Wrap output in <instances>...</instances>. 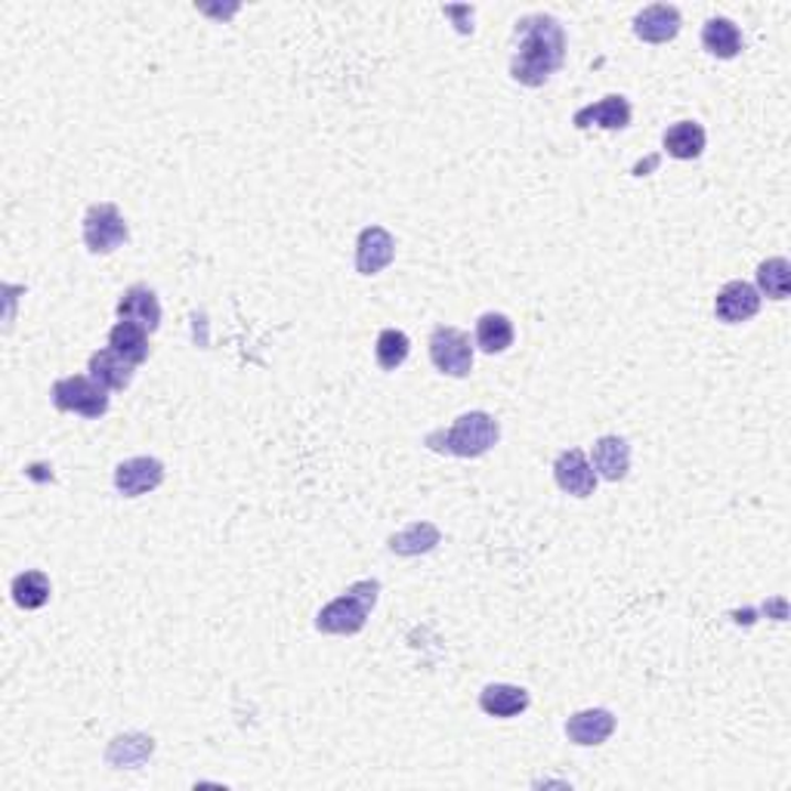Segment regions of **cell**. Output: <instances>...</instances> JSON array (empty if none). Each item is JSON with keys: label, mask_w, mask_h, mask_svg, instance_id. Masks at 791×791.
Returning <instances> with one entry per match:
<instances>
[{"label": "cell", "mask_w": 791, "mask_h": 791, "mask_svg": "<svg viewBox=\"0 0 791 791\" xmlns=\"http://www.w3.org/2000/svg\"><path fill=\"white\" fill-rule=\"evenodd\" d=\"M514 59L510 75L523 87H541L563 65L565 59V32L563 25L548 13L523 17L514 29Z\"/></svg>", "instance_id": "cell-1"}, {"label": "cell", "mask_w": 791, "mask_h": 791, "mask_svg": "<svg viewBox=\"0 0 791 791\" xmlns=\"http://www.w3.org/2000/svg\"><path fill=\"white\" fill-rule=\"evenodd\" d=\"M501 437L498 420L492 418L488 411H470L454 420L449 430H433L427 433V446L433 452H449L458 458H480L485 454Z\"/></svg>", "instance_id": "cell-2"}, {"label": "cell", "mask_w": 791, "mask_h": 791, "mask_svg": "<svg viewBox=\"0 0 791 791\" xmlns=\"http://www.w3.org/2000/svg\"><path fill=\"white\" fill-rule=\"evenodd\" d=\"M377 594H381V584L372 582V579L355 582L343 597L331 600L322 613L316 615V628L322 634H359L369 622Z\"/></svg>", "instance_id": "cell-3"}, {"label": "cell", "mask_w": 791, "mask_h": 791, "mask_svg": "<svg viewBox=\"0 0 791 791\" xmlns=\"http://www.w3.org/2000/svg\"><path fill=\"white\" fill-rule=\"evenodd\" d=\"M53 405L59 411H75L81 418L97 420L109 411V389L97 384L90 374H68V377H59L53 389Z\"/></svg>", "instance_id": "cell-4"}, {"label": "cell", "mask_w": 791, "mask_h": 791, "mask_svg": "<svg viewBox=\"0 0 791 791\" xmlns=\"http://www.w3.org/2000/svg\"><path fill=\"white\" fill-rule=\"evenodd\" d=\"M430 359L439 372L449 377H468L473 372V347H470V334L461 328H449L439 325L430 334Z\"/></svg>", "instance_id": "cell-5"}, {"label": "cell", "mask_w": 791, "mask_h": 791, "mask_svg": "<svg viewBox=\"0 0 791 791\" xmlns=\"http://www.w3.org/2000/svg\"><path fill=\"white\" fill-rule=\"evenodd\" d=\"M128 223L114 205H94L84 213V244L94 254H112L128 242Z\"/></svg>", "instance_id": "cell-6"}, {"label": "cell", "mask_w": 791, "mask_h": 791, "mask_svg": "<svg viewBox=\"0 0 791 791\" xmlns=\"http://www.w3.org/2000/svg\"><path fill=\"white\" fill-rule=\"evenodd\" d=\"M164 483V464L158 458H130L114 468V488L124 498H140Z\"/></svg>", "instance_id": "cell-7"}, {"label": "cell", "mask_w": 791, "mask_h": 791, "mask_svg": "<svg viewBox=\"0 0 791 791\" xmlns=\"http://www.w3.org/2000/svg\"><path fill=\"white\" fill-rule=\"evenodd\" d=\"M553 480H557V485L563 488L565 495H575V498H587L597 488V473H594L582 449L560 452V458L553 461Z\"/></svg>", "instance_id": "cell-8"}, {"label": "cell", "mask_w": 791, "mask_h": 791, "mask_svg": "<svg viewBox=\"0 0 791 791\" xmlns=\"http://www.w3.org/2000/svg\"><path fill=\"white\" fill-rule=\"evenodd\" d=\"M396 257V239L384 227H365L355 242V270L362 275H377Z\"/></svg>", "instance_id": "cell-9"}, {"label": "cell", "mask_w": 791, "mask_h": 791, "mask_svg": "<svg viewBox=\"0 0 791 791\" xmlns=\"http://www.w3.org/2000/svg\"><path fill=\"white\" fill-rule=\"evenodd\" d=\"M760 309V294L755 285H748V282H727L717 297H714V316L721 319V322L727 325H739V322H748V319H755Z\"/></svg>", "instance_id": "cell-10"}, {"label": "cell", "mask_w": 791, "mask_h": 791, "mask_svg": "<svg viewBox=\"0 0 791 791\" xmlns=\"http://www.w3.org/2000/svg\"><path fill=\"white\" fill-rule=\"evenodd\" d=\"M680 25H683V19H680V10L678 7H671V3H652V7H646L637 13L634 19V34L646 41V44H668V41H674L680 34Z\"/></svg>", "instance_id": "cell-11"}, {"label": "cell", "mask_w": 791, "mask_h": 791, "mask_svg": "<svg viewBox=\"0 0 791 791\" xmlns=\"http://www.w3.org/2000/svg\"><path fill=\"white\" fill-rule=\"evenodd\" d=\"M613 733H615V714L606 708H584L565 721V736H569V743L584 745V748L603 745Z\"/></svg>", "instance_id": "cell-12"}, {"label": "cell", "mask_w": 791, "mask_h": 791, "mask_svg": "<svg viewBox=\"0 0 791 791\" xmlns=\"http://www.w3.org/2000/svg\"><path fill=\"white\" fill-rule=\"evenodd\" d=\"M118 319L143 325L149 334H152V331H158V325H162V304H158V297H155L152 288L133 285V288H128V292L121 294V300H118Z\"/></svg>", "instance_id": "cell-13"}, {"label": "cell", "mask_w": 791, "mask_h": 791, "mask_svg": "<svg viewBox=\"0 0 791 791\" xmlns=\"http://www.w3.org/2000/svg\"><path fill=\"white\" fill-rule=\"evenodd\" d=\"M572 124L579 130L603 128V130H625L630 124V102L625 97H603L594 106H584L575 112Z\"/></svg>", "instance_id": "cell-14"}, {"label": "cell", "mask_w": 791, "mask_h": 791, "mask_svg": "<svg viewBox=\"0 0 791 791\" xmlns=\"http://www.w3.org/2000/svg\"><path fill=\"white\" fill-rule=\"evenodd\" d=\"M594 473L609 480V483H618L625 480L630 470V446L628 439L622 437H603L594 442Z\"/></svg>", "instance_id": "cell-15"}, {"label": "cell", "mask_w": 791, "mask_h": 791, "mask_svg": "<svg viewBox=\"0 0 791 791\" xmlns=\"http://www.w3.org/2000/svg\"><path fill=\"white\" fill-rule=\"evenodd\" d=\"M664 152L678 162H693L705 152V128L699 121H678L664 130L662 136Z\"/></svg>", "instance_id": "cell-16"}, {"label": "cell", "mask_w": 791, "mask_h": 791, "mask_svg": "<svg viewBox=\"0 0 791 791\" xmlns=\"http://www.w3.org/2000/svg\"><path fill=\"white\" fill-rule=\"evenodd\" d=\"M480 708L488 717H517L529 708V693L514 683H488L480 693Z\"/></svg>", "instance_id": "cell-17"}, {"label": "cell", "mask_w": 791, "mask_h": 791, "mask_svg": "<svg viewBox=\"0 0 791 791\" xmlns=\"http://www.w3.org/2000/svg\"><path fill=\"white\" fill-rule=\"evenodd\" d=\"M702 47L708 50L711 56H717V59H736L745 47L743 32L736 29L733 19L714 17L702 29Z\"/></svg>", "instance_id": "cell-18"}, {"label": "cell", "mask_w": 791, "mask_h": 791, "mask_svg": "<svg viewBox=\"0 0 791 791\" xmlns=\"http://www.w3.org/2000/svg\"><path fill=\"white\" fill-rule=\"evenodd\" d=\"M133 369H136V365H130L128 359L114 353L112 347H109V350H97V353L90 355V365H87L90 377H94L97 384H102L106 389L130 387Z\"/></svg>", "instance_id": "cell-19"}, {"label": "cell", "mask_w": 791, "mask_h": 791, "mask_svg": "<svg viewBox=\"0 0 791 791\" xmlns=\"http://www.w3.org/2000/svg\"><path fill=\"white\" fill-rule=\"evenodd\" d=\"M109 347L114 353L124 355L130 365H143L149 359V331L136 322H121L109 331Z\"/></svg>", "instance_id": "cell-20"}, {"label": "cell", "mask_w": 791, "mask_h": 791, "mask_svg": "<svg viewBox=\"0 0 791 791\" xmlns=\"http://www.w3.org/2000/svg\"><path fill=\"white\" fill-rule=\"evenodd\" d=\"M514 343V322L504 312H485L476 322V347L488 355L510 350Z\"/></svg>", "instance_id": "cell-21"}, {"label": "cell", "mask_w": 791, "mask_h": 791, "mask_svg": "<svg viewBox=\"0 0 791 791\" xmlns=\"http://www.w3.org/2000/svg\"><path fill=\"white\" fill-rule=\"evenodd\" d=\"M152 751H155V739L152 736H143V733H130V736H118L112 739L109 745V751H106V760L112 763V767H140V763H146L152 758Z\"/></svg>", "instance_id": "cell-22"}, {"label": "cell", "mask_w": 791, "mask_h": 791, "mask_svg": "<svg viewBox=\"0 0 791 791\" xmlns=\"http://www.w3.org/2000/svg\"><path fill=\"white\" fill-rule=\"evenodd\" d=\"M439 538H442V532L433 523H411V526H405L403 532L389 538V550L399 553V557H418V553L437 548Z\"/></svg>", "instance_id": "cell-23"}, {"label": "cell", "mask_w": 791, "mask_h": 791, "mask_svg": "<svg viewBox=\"0 0 791 791\" xmlns=\"http://www.w3.org/2000/svg\"><path fill=\"white\" fill-rule=\"evenodd\" d=\"M10 594L17 600L19 609H41L50 600V579L41 569H29V572L13 579Z\"/></svg>", "instance_id": "cell-24"}, {"label": "cell", "mask_w": 791, "mask_h": 791, "mask_svg": "<svg viewBox=\"0 0 791 791\" xmlns=\"http://www.w3.org/2000/svg\"><path fill=\"white\" fill-rule=\"evenodd\" d=\"M408 353H411V340H408L405 331H399V328H384V331L377 334L374 359H377V365H381L384 372H396L405 359H408Z\"/></svg>", "instance_id": "cell-25"}, {"label": "cell", "mask_w": 791, "mask_h": 791, "mask_svg": "<svg viewBox=\"0 0 791 791\" xmlns=\"http://www.w3.org/2000/svg\"><path fill=\"white\" fill-rule=\"evenodd\" d=\"M758 288L773 300H785L791 294V263L785 257H770L758 266Z\"/></svg>", "instance_id": "cell-26"}]
</instances>
